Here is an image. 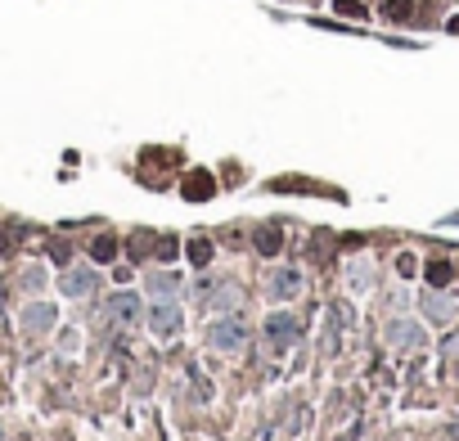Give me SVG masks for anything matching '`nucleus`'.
Listing matches in <instances>:
<instances>
[{
	"label": "nucleus",
	"instance_id": "nucleus-1",
	"mask_svg": "<svg viewBox=\"0 0 459 441\" xmlns=\"http://www.w3.org/2000/svg\"><path fill=\"white\" fill-rule=\"evenodd\" d=\"M207 343H212L216 351H239V347L248 343V324L239 320V315H225V320H216L212 329H207Z\"/></svg>",
	"mask_w": 459,
	"mask_h": 441
},
{
	"label": "nucleus",
	"instance_id": "nucleus-2",
	"mask_svg": "<svg viewBox=\"0 0 459 441\" xmlns=\"http://www.w3.org/2000/svg\"><path fill=\"white\" fill-rule=\"evenodd\" d=\"M298 334H302L298 315H270V320H266V338H270L275 351H289V347L298 343Z\"/></svg>",
	"mask_w": 459,
	"mask_h": 441
},
{
	"label": "nucleus",
	"instance_id": "nucleus-3",
	"mask_svg": "<svg viewBox=\"0 0 459 441\" xmlns=\"http://www.w3.org/2000/svg\"><path fill=\"white\" fill-rule=\"evenodd\" d=\"M176 324H181V306H176L171 297H158L149 306V329L158 338H171V334H176Z\"/></svg>",
	"mask_w": 459,
	"mask_h": 441
},
{
	"label": "nucleus",
	"instance_id": "nucleus-4",
	"mask_svg": "<svg viewBox=\"0 0 459 441\" xmlns=\"http://www.w3.org/2000/svg\"><path fill=\"white\" fill-rule=\"evenodd\" d=\"M104 315H108L113 324H122V329H127V324H135L140 315H144V306H140V297H135V293H118V297H108Z\"/></svg>",
	"mask_w": 459,
	"mask_h": 441
},
{
	"label": "nucleus",
	"instance_id": "nucleus-5",
	"mask_svg": "<svg viewBox=\"0 0 459 441\" xmlns=\"http://www.w3.org/2000/svg\"><path fill=\"white\" fill-rule=\"evenodd\" d=\"M59 289H64L68 297H86V293L95 289V270H86V266H68V270H64V280H59Z\"/></svg>",
	"mask_w": 459,
	"mask_h": 441
},
{
	"label": "nucleus",
	"instance_id": "nucleus-6",
	"mask_svg": "<svg viewBox=\"0 0 459 441\" xmlns=\"http://www.w3.org/2000/svg\"><path fill=\"white\" fill-rule=\"evenodd\" d=\"M23 329H27V334H50L54 329V306L50 302H32V306L23 311Z\"/></svg>",
	"mask_w": 459,
	"mask_h": 441
},
{
	"label": "nucleus",
	"instance_id": "nucleus-7",
	"mask_svg": "<svg viewBox=\"0 0 459 441\" xmlns=\"http://www.w3.org/2000/svg\"><path fill=\"white\" fill-rule=\"evenodd\" d=\"M387 343H392V347H423V329H419V324L396 320V324H387Z\"/></svg>",
	"mask_w": 459,
	"mask_h": 441
},
{
	"label": "nucleus",
	"instance_id": "nucleus-8",
	"mask_svg": "<svg viewBox=\"0 0 459 441\" xmlns=\"http://www.w3.org/2000/svg\"><path fill=\"white\" fill-rule=\"evenodd\" d=\"M270 293H275V297L279 302H284V297H298V293H302V275H298V270H275V275H270Z\"/></svg>",
	"mask_w": 459,
	"mask_h": 441
},
{
	"label": "nucleus",
	"instance_id": "nucleus-9",
	"mask_svg": "<svg viewBox=\"0 0 459 441\" xmlns=\"http://www.w3.org/2000/svg\"><path fill=\"white\" fill-rule=\"evenodd\" d=\"M181 194H185V198H194V203H203V198H212V194H216V181H212L207 172H194L189 181L181 185Z\"/></svg>",
	"mask_w": 459,
	"mask_h": 441
},
{
	"label": "nucleus",
	"instance_id": "nucleus-10",
	"mask_svg": "<svg viewBox=\"0 0 459 441\" xmlns=\"http://www.w3.org/2000/svg\"><path fill=\"white\" fill-rule=\"evenodd\" d=\"M257 252H261V257H275V252H279V230L275 226L257 230Z\"/></svg>",
	"mask_w": 459,
	"mask_h": 441
},
{
	"label": "nucleus",
	"instance_id": "nucleus-11",
	"mask_svg": "<svg viewBox=\"0 0 459 441\" xmlns=\"http://www.w3.org/2000/svg\"><path fill=\"white\" fill-rule=\"evenodd\" d=\"M90 257H95V261H113V257H118V239H113V235H99L95 243H90Z\"/></svg>",
	"mask_w": 459,
	"mask_h": 441
},
{
	"label": "nucleus",
	"instance_id": "nucleus-12",
	"mask_svg": "<svg viewBox=\"0 0 459 441\" xmlns=\"http://www.w3.org/2000/svg\"><path fill=\"white\" fill-rule=\"evenodd\" d=\"M423 311L432 315V320H450V311H455V306H450L446 297H437V293H428V297H423Z\"/></svg>",
	"mask_w": 459,
	"mask_h": 441
},
{
	"label": "nucleus",
	"instance_id": "nucleus-13",
	"mask_svg": "<svg viewBox=\"0 0 459 441\" xmlns=\"http://www.w3.org/2000/svg\"><path fill=\"white\" fill-rule=\"evenodd\" d=\"M149 293H153V297H171V293H176V275H153Z\"/></svg>",
	"mask_w": 459,
	"mask_h": 441
},
{
	"label": "nucleus",
	"instance_id": "nucleus-14",
	"mask_svg": "<svg viewBox=\"0 0 459 441\" xmlns=\"http://www.w3.org/2000/svg\"><path fill=\"white\" fill-rule=\"evenodd\" d=\"M189 261L194 266H207V261H212V243H207V239H194L189 243Z\"/></svg>",
	"mask_w": 459,
	"mask_h": 441
},
{
	"label": "nucleus",
	"instance_id": "nucleus-15",
	"mask_svg": "<svg viewBox=\"0 0 459 441\" xmlns=\"http://www.w3.org/2000/svg\"><path fill=\"white\" fill-rule=\"evenodd\" d=\"M428 284H432V289H446L450 284V266L446 261H432V266H428Z\"/></svg>",
	"mask_w": 459,
	"mask_h": 441
},
{
	"label": "nucleus",
	"instance_id": "nucleus-16",
	"mask_svg": "<svg viewBox=\"0 0 459 441\" xmlns=\"http://www.w3.org/2000/svg\"><path fill=\"white\" fill-rule=\"evenodd\" d=\"M410 10H415L410 0H387V18H410Z\"/></svg>",
	"mask_w": 459,
	"mask_h": 441
},
{
	"label": "nucleus",
	"instance_id": "nucleus-17",
	"mask_svg": "<svg viewBox=\"0 0 459 441\" xmlns=\"http://www.w3.org/2000/svg\"><path fill=\"white\" fill-rule=\"evenodd\" d=\"M338 14H347V18H365V5L360 0H338Z\"/></svg>",
	"mask_w": 459,
	"mask_h": 441
},
{
	"label": "nucleus",
	"instance_id": "nucleus-18",
	"mask_svg": "<svg viewBox=\"0 0 459 441\" xmlns=\"http://www.w3.org/2000/svg\"><path fill=\"white\" fill-rule=\"evenodd\" d=\"M450 32H459V18H450Z\"/></svg>",
	"mask_w": 459,
	"mask_h": 441
}]
</instances>
